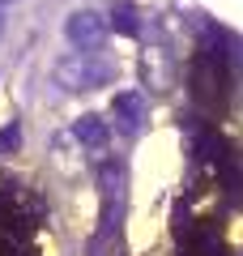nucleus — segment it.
<instances>
[{
  "instance_id": "nucleus-7",
  "label": "nucleus",
  "mask_w": 243,
  "mask_h": 256,
  "mask_svg": "<svg viewBox=\"0 0 243 256\" xmlns=\"http://www.w3.org/2000/svg\"><path fill=\"white\" fill-rule=\"evenodd\" d=\"M141 111H145V102H141V94H120L116 98V116H120V124H128V128H136L141 124Z\"/></svg>"
},
{
  "instance_id": "nucleus-6",
  "label": "nucleus",
  "mask_w": 243,
  "mask_h": 256,
  "mask_svg": "<svg viewBox=\"0 0 243 256\" xmlns=\"http://www.w3.org/2000/svg\"><path fill=\"white\" fill-rule=\"evenodd\" d=\"M72 137L90 150V154H102L107 141H111V128H107V120H102V116H81L77 124H72Z\"/></svg>"
},
{
  "instance_id": "nucleus-9",
  "label": "nucleus",
  "mask_w": 243,
  "mask_h": 256,
  "mask_svg": "<svg viewBox=\"0 0 243 256\" xmlns=\"http://www.w3.org/2000/svg\"><path fill=\"white\" fill-rule=\"evenodd\" d=\"M0 34H4V13H0Z\"/></svg>"
},
{
  "instance_id": "nucleus-8",
  "label": "nucleus",
  "mask_w": 243,
  "mask_h": 256,
  "mask_svg": "<svg viewBox=\"0 0 243 256\" xmlns=\"http://www.w3.org/2000/svg\"><path fill=\"white\" fill-rule=\"evenodd\" d=\"M18 146H22V124L13 120V124H4V128H0V158H9Z\"/></svg>"
},
{
  "instance_id": "nucleus-5",
  "label": "nucleus",
  "mask_w": 243,
  "mask_h": 256,
  "mask_svg": "<svg viewBox=\"0 0 243 256\" xmlns=\"http://www.w3.org/2000/svg\"><path fill=\"white\" fill-rule=\"evenodd\" d=\"M81 150H86V146H81L72 132H56V137H52V162L60 166L68 180L81 175V166H86V162H81Z\"/></svg>"
},
{
  "instance_id": "nucleus-1",
  "label": "nucleus",
  "mask_w": 243,
  "mask_h": 256,
  "mask_svg": "<svg viewBox=\"0 0 243 256\" xmlns=\"http://www.w3.org/2000/svg\"><path fill=\"white\" fill-rule=\"evenodd\" d=\"M56 86L68 94H81V90H98V86L111 82V64L102 60L98 52H64L52 68Z\"/></svg>"
},
{
  "instance_id": "nucleus-10",
  "label": "nucleus",
  "mask_w": 243,
  "mask_h": 256,
  "mask_svg": "<svg viewBox=\"0 0 243 256\" xmlns=\"http://www.w3.org/2000/svg\"><path fill=\"white\" fill-rule=\"evenodd\" d=\"M0 4H13V0H0Z\"/></svg>"
},
{
  "instance_id": "nucleus-4",
  "label": "nucleus",
  "mask_w": 243,
  "mask_h": 256,
  "mask_svg": "<svg viewBox=\"0 0 243 256\" xmlns=\"http://www.w3.org/2000/svg\"><path fill=\"white\" fill-rule=\"evenodd\" d=\"M141 82L150 90H166L175 82V60L166 47H145L141 52Z\"/></svg>"
},
{
  "instance_id": "nucleus-3",
  "label": "nucleus",
  "mask_w": 243,
  "mask_h": 256,
  "mask_svg": "<svg viewBox=\"0 0 243 256\" xmlns=\"http://www.w3.org/2000/svg\"><path fill=\"white\" fill-rule=\"evenodd\" d=\"M64 34H68V43L77 47V52H98V47L107 43V34H111V22L102 18L98 9H77L64 22Z\"/></svg>"
},
{
  "instance_id": "nucleus-2",
  "label": "nucleus",
  "mask_w": 243,
  "mask_h": 256,
  "mask_svg": "<svg viewBox=\"0 0 243 256\" xmlns=\"http://www.w3.org/2000/svg\"><path fill=\"white\" fill-rule=\"evenodd\" d=\"M226 64L218 60L214 52H200L196 60H192V94H196L200 107H218V102L226 98Z\"/></svg>"
}]
</instances>
